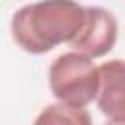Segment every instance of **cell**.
Here are the masks:
<instances>
[{
	"label": "cell",
	"instance_id": "5b68a950",
	"mask_svg": "<svg viewBox=\"0 0 125 125\" xmlns=\"http://www.w3.org/2000/svg\"><path fill=\"white\" fill-rule=\"evenodd\" d=\"M33 125H92V117L86 107H70L57 102L45 105Z\"/></svg>",
	"mask_w": 125,
	"mask_h": 125
},
{
	"label": "cell",
	"instance_id": "8992f818",
	"mask_svg": "<svg viewBox=\"0 0 125 125\" xmlns=\"http://www.w3.org/2000/svg\"><path fill=\"white\" fill-rule=\"evenodd\" d=\"M104 125H125V123H123V121H111V119H107Z\"/></svg>",
	"mask_w": 125,
	"mask_h": 125
},
{
	"label": "cell",
	"instance_id": "277c9868",
	"mask_svg": "<svg viewBox=\"0 0 125 125\" xmlns=\"http://www.w3.org/2000/svg\"><path fill=\"white\" fill-rule=\"evenodd\" d=\"M100 74V86L96 94L98 109L111 121H123L125 123V100H123V61L111 59L98 66Z\"/></svg>",
	"mask_w": 125,
	"mask_h": 125
},
{
	"label": "cell",
	"instance_id": "6da1fadb",
	"mask_svg": "<svg viewBox=\"0 0 125 125\" xmlns=\"http://www.w3.org/2000/svg\"><path fill=\"white\" fill-rule=\"evenodd\" d=\"M84 23V6L78 0H39L20 8L10 31L20 49L43 55L57 45L70 43Z\"/></svg>",
	"mask_w": 125,
	"mask_h": 125
},
{
	"label": "cell",
	"instance_id": "3957f363",
	"mask_svg": "<svg viewBox=\"0 0 125 125\" xmlns=\"http://www.w3.org/2000/svg\"><path fill=\"white\" fill-rule=\"evenodd\" d=\"M117 33L119 23L113 12L102 6H84V23L68 45L74 53H80L94 61L107 55L115 47Z\"/></svg>",
	"mask_w": 125,
	"mask_h": 125
},
{
	"label": "cell",
	"instance_id": "7a4b0ae2",
	"mask_svg": "<svg viewBox=\"0 0 125 125\" xmlns=\"http://www.w3.org/2000/svg\"><path fill=\"white\" fill-rule=\"evenodd\" d=\"M49 88L59 104L86 107L96 100L100 74L92 59L68 51L59 55L49 66Z\"/></svg>",
	"mask_w": 125,
	"mask_h": 125
}]
</instances>
